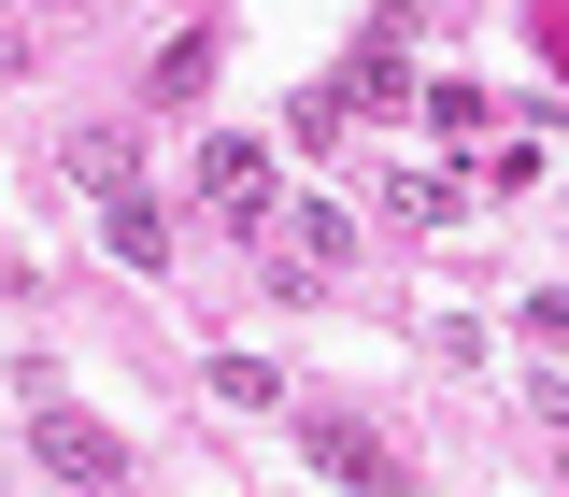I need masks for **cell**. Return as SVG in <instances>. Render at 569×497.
Here are the masks:
<instances>
[{
    "label": "cell",
    "mask_w": 569,
    "mask_h": 497,
    "mask_svg": "<svg viewBox=\"0 0 569 497\" xmlns=\"http://www.w3.org/2000/svg\"><path fill=\"white\" fill-rule=\"evenodd\" d=\"M527 342H556V355H569V284H541V298H527Z\"/></svg>",
    "instance_id": "obj_9"
},
{
    "label": "cell",
    "mask_w": 569,
    "mask_h": 497,
    "mask_svg": "<svg viewBox=\"0 0 569 497\" xmlns=\"http://www.w3.org/2000/svg\"><path fill=\"white\" fill-rule=\"evenodd\" d=\"M29 440H43V469H58V484H114V469H129V455H114V426H86L71 398H43Z\"/></svg>",
    "instance_id": "obj_2"
},
{
    "label": "cell",
    "mask_w": 569,
    "mask_h": 497,
    "mask_svg": "<svg viewBox=\"0 0 569 497\" xmlns=\"http://www.w3.org/2000/svg\"><path fill=\"white\" fill-rule=\"evenodd\" d=\"M71 185H86V200H114V185H129V129H71V156H58Z\"/></svg>",
    "instance_id": "obj_6"
},
{
    "label": "cell",
    "mask_w": 569,
    "mask_h": 497,
    "mask_svg": "<svg viewBox=\"0 0 569 497\" xmlns=\"http://www.w3.org/2000/svg\"><path fill=\"white\" fill-rule=\"evenodd\" d=\"M299 440H313V469H342V484H370V497L399 484V455H385V440H356L342 413H313V426H299Z\"/></svg>",
    "instance_id": "obj_4"
},
{
    "label": "cell",
    "mask_w": 569,
    "mask_h": 497,
    "mask_svg": "<svg viewBox=\"0 0 569 497\" xmlns=\"http://www.w3.org/2000/svg\"><path fill=\"white\" fill-rule=\"evenodd\" d=\"M385 213H399V227H456V185H441V171H399Z\"/></svg>",
    "instance_id": "obj_8"
},
{
    "label": "cell",
    "mask_w": 569,
    "mask_h": 497,
    "mask_svg": "<svg viewBox=\"0 0 569 497\" xmlns=\"http://www.w3.org/2000/svg\"><path fill=\"white\" fill-rule=\"evenodd\" d=\"M100 242H114L129 271H157V256H171V213L142 200V185H114V200H100Z\"/></svg>",
    "instance_id": "obj_5"
},
{
    "label": "cell",
    "mask_w": 569,
    "mask_h": 497,
    "mask_svg": "<svg viewBox=\"0 0 569 497\" xmlns=\"http://www.w3.org/2000/svg\"><path fill=\"white\" fill-rule=\"evenodd\" d=\"M213 398H228V413H284V369L271 355H213Z\"/></svg>",
    "instance_id": "obj_7"
},
{
    "label": "cell",
    "mask_w": 569,
    "mask_h": 497,
    "mask_svg": "<svg viewBox=\"0 0 569 497\" xmlns=\"http://www.w3.org/2000/svg\"><path fill=\"white\" fill-rule=\"evenodd\" d=\"M200 200L228 213V227H242V242H257V227H271V142H200Z\"/></svg>",
    "instance_id": "obj_1"
},
{
    "label": "cell",
    "mask_w": 569,
    "mask_h": 497,
    "mask_svg": "<svg viewBox=\"0 0 569 497\" xmlns=\"http://www.w3.org/2000/svg\"><path fill=\"white\" fill-rule=\"evenodd\" d=\"M342 256H356V227H342V200H313V213H299V227H284V242H271V271H284V284L342 271Z\"/></svg>",
    "instance_id": "obj_3"
}]
</instances>
